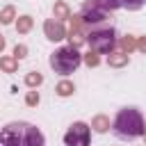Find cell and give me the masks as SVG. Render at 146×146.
<instances>
[{
  "mask_svg": "<svg viewBox=\"0 0 146 146\" xmlns=\"http://www.w3.org/2000/svg\"><path fill=\"white\" fill-rule=\"evenodd\" d=\"M0 68L5 73H16L18 71V59H14V57H0Z\"/></svg>",
  "mask_w": 146,
  "mask_h": 146,
  "instance_id": "5bb4252c",
  "label": "cell"
},
{
  "mask_svg": "<svg viewBox=\"0 0 146 146\" xmlns=\"http://www.w3.org/2000/svg\"><path fill=\"white\" fill-rule=\"evenodd\" d=\"M119 46H121V52L130 55L132 50H137V39H135V36H130V34H125V36H121V39H119Z\"/></svg>",
  "mask_w": 146,
  "mask_h": 146,
  "instance_id": "4fadbf2b",
  "label": "cell"
},
{
  "mask_svg": "<svg viewBox=\"0 0 146 146\" xmlns=\"http://www.w3.org/2000/svg\"><path fill=\"white\" fill-rule=\"evenodd\" d=\"M48 64H50V68H52L55 73L68 75V73H73V71L82 64V55H80L78 48H73V46H62V48H57V50L50 55Z\"/></svg>",
  "mask_w": 146,
  "mask_h": 146,
  "instance_id": "3957f363",
  "label": "cell"
},
{
  "mask_svg": "<svg viewBox=\"0 0 146 146\" xmlns=\"http://www.w3.org/2000/svg\"><path fill=\"white\" fill-rule=\"evenodd\" d=\"M32 25H34V21H32V16H18L16 18V32L18 34H27L30 30H32Z\"/></svg>",
  "mask_w": 146,
  "mask_h": 146,
  "instance_id": "7c38bea8",
  "label": "cell"
},
{
  "mask_svg": "<svg viewBox=\"0 0 146 146\" xmlns=\"http://www.w3.org/2000/svg\"><path fill=\"white\" fill-rule=\"evenodd\" d=\"M137 50L139 52H146V36H139L137 39Z\"/></svg>",
  "mask_w": 146,
  "mask_h": 146,
  "instance_id": "7402d4cb",
  "label": "cell"
},
{
  "mask_svg": "<svg viewBox=\"0 0 146 146\" xmlns=\"http://www.w3.org/2000/svg\"><path fill=\"white\" fill-rule=\"evenodd\" d=\"M14 18H16V9H14L11 5H7V7L0 11V23H2V25H11Z\"/></svg>",
  "mask_w": 146,
  "mask_h": 146,
  "instance_id": "2e32d148",
  "label": "cell"
},
{
  "mask_svg": "<svg viewBox=\"0 0 146 146\" xmlns=\"http://www.w3.org/2000/svg\"><path fill=\"white\" fill-rule=\"evenodd\" d=\"M14 59H23V57H27V46H23V43H16V48H14V55H11Z\"/></svg>",
  "mask_w": 146,
  "mask_h": 146,
  "instance_id": "44dd1931",
  "label": "cell"
},
{
  "mask_svg": "<svg viewBox=\"0 0 146 146\" xmlns=\"http://www.w3.org/2000/svg\"><path fill=\"white\" fill-rule=\"evenodd\" d=\"M112 130L119 139H137L146 132V125H144V116L137 107H123L116 112L114 116V123H112Z\"/></svg>",
  "mask_w": 146,
  "mask_h": 146,
  "instance_id": "7a4b0ae2",
  "label": "cell"
},
{
  "mask_svg": "<svg viewBox=\"0 0 146 146\" xmlns=\"http://www.w3.org/2000/svg\"><path fill=\"white\" fill-rule=\"evenodd\" d=\"M2 50H5V36L0 34V52H2Z\"/></svg>",
  "mask_w": 146,
  "mask_h": 146,
  "instance_id": "603a6c76",
  "label": "cell"
},
{
  "mask_svg": "<svg viewBox=\"0 0 146 146\" xmlns=\"http://www.w3.org/2000/svg\"><path fill=\"white\" fill-rule=\"evenodd\" d=\"M55 91H57V96L66 98V96H71V94L75 91V87H73V82H68V80H62V82L55 87Z\"/></svg>",
  "mask_w": 146,
  "mask_h": 146,
  "instance_id": "9a60e30c",
  "label": "cell"
},
{
  "mask_svg": "<svg viewBox=\"0 0 146 146\" xmlns=\"http://www.w3.org/2000/svg\"><path fill=\"white\" fill-rule=\"evenodd\" d=\"M43 34H46L48 41H62V39H66V27H64V23L48 18L43 23Z\"/></svg>",
  "mask_w": 146,
  "mask_h": 146,
  "instance_id": "52a82bcc",
  "label": "cell"
},
{
  "mask_svg": "<svg viewBox=\"0 0 146 146\" xmlns=\"http://www.w3.org/2000/svg\"><path fill=\"white\" fill-rule=\"evenodd\" d=\"M82 7H84V9H96V11L107 14V11L119 9V7H121V2H119V0H87Z\"/></svg>",
  "mask_w": 146,
  "mask_h": 146,
  "instance_id": "ba28073f",
  "label": "cell"
},
{
  "mask_svg": "<svg viewBox=\"0 0 146 146\" xmlns=\"http://www.w3.org/2000/svg\"><path fill=\"white\" fill-rule=\"evenodd\" d=\"M87 34H89V27L84 25L82 16H80V14L71 16V27H68V32H66L68 46H73V48H80V46L87 41Z\"/></svg>",
  "mask_w": 146,
  "mask_h": 146,
  "instance_id": "8992f818",
  "label": "cell"
},
{
  "mask_svg": "<svg viewBox=\"0 0 146 146\" xmlns=\"http://www.w3.org/2000/svg\"><path fill=\"white\" fill-rule=\"evenodd\" d=\"M89 139H91V128L84 121L71 123V128L64 135V144L66 146H89Z\"/></svg>",
  "mask_w": 146,
  "mask_h": 146,
  "instance_id": "5b68a950",
  "label": "cell"
},
{
  "mask_svg": "<svg viewBox=\"0 0 146 146\" xmlns=\"http://www.w3.org/2000/svg\"><path fill=\"white\" fill-rule=\"evenodd\" d=\"M121 2V7H125L128 11H137V9H141V5H144V0H119Z\"/></svg>",
  "mask_w": 146,
  "mask_h": 146,
  "instance_id": "d6986e66",
  "label": "cell"
},
{
  "mask_svg": "<svg viewBox=\"0 0 146 146\" xmlns=\"http://www.w3.org/2000/svg\"><path fill=\"white\" fill-rule=\"evenodd\" d=\"M73 14H71V7L64 2V0H57L55 5H52V18L55 21H59V23H64L66 18H71Z\"/></svg>",
  "mask_w": 146,
  "mask_h": 146,
  "instance_id": "9c48e42d",
  "label": "cell"
},
{
  "mask_svg": "<svg viewBox=\"0 0 146 146\" xmlns=\"http://www.w3.org/2000/svg\"><path fill=\"white\" fill-rule=\"evenodd\" d=\"M87 43H89L91 52H96V55H110L114 50V46H116V32L110 25L94 27L87 34Z\"/></svg>",
  "mask_w": 146,
  "mask_h": 146,
  "instance_id": "277c9868",
  "label": "cell"
},
{
  "mask_svg": "<svg viewBox=\"0 0 146 146\" xmlns=\"http://www.w3.org/2000/svg\"><path fill=\"white\" fill-rule=\"evenodd\" d=\"M144 135H146V132H144Z\"/></svg>",
  "mask_w": 146,
  "mask_h": 146,
  "instance_id": "cb8c5ba5",
  "label": "cell"
},
{
  "mask_svg": "<svg viewBox=\"0 0 146 146\" xmlns=\"http://www.w3.org/2000/svg\"><path fill=\"white\" fill-rule=\"evenodd\" d=\"M41 82H43V75H41L39 71H32V73H27V75H25V84H27L30 89H36Z\"/></svg>",
  "mask_w": 146,
  "mask_h": 146,
  "instance_id": "e0dca14e",
  "label": "cell"
},
{
  "mask_svg": "<svg viewBox=\"0 0 146 146\" xmlns=\"http://www.w3.org/2000/svg\"><path fill=\"white\" fill-rule=\"evenodd\" d=\"M25 105H27V107H36V105H39V91H36V89L27 91V96H25Z\"/></svg>",
  "mask_w": 146,
  "mask_h": 146,
  "instance_id": "ffe728a7",
  "label": "cell"
},
{
  "mask_svg": "<svg viewBox=\"0 0 146 146\" xmlns=\"http://www.w3.org/2000/svg\"><path fill=\"white\" fill-rule=\"evenodd\" d=\"M128 62H130V55H125V52H121V50L107 55V64H110L112 68H123Z\"/></svg>",
  "mask_w": 146,
  "mask_h": 146,
  "instance_id": "30bf717a",
  "label": "cell"
},
{
  "mask_svg": "<svg viewBox=\"0 0 146 146\" xmlns=\"http://www.w3.org/2000/svg\"><path fill=\"white\" fill-rule=\"evenodd\" d=\"M0 146H46V139L34 123L11 121L0 130Z\"/></svg>",
  "mask_w": 146,
  "mask_h": 146,
  "instance_id": "6da1fadb",
  "label": "cell"
},
{
  "mask_svg": "<svg viewBox=\"0 0 146 146\" xmlns=\"http://www.w3.org/2000/svg\"><path fill=\"white\" fill-rule=\"evenodd\" d=\"M91 128H94L96 132H107V130H110V116L96 114V116L91 119Z\"/></svg>",
  "mask_w": 146,
  "mask_h": 146,
  "instance_id": "8fae6325",
  "label": "cell"
},
{
  "mask_svg": "<svg viewBox=\"0 0 146 146\" xmlns=\"http://www.w3.org/2000/svg\"><path fill=\"white\" fill-rule=\"evenodd\" d=\"M82 62H84L89 68H94V66H98V64H100V57H98L96 52H91V50H89L87 55H82Z\"/></svg>",
  "mask_w": 146,
  "mask_h": 146,
  "instance_id": "ac0fdd59",
  "label": "cell"
}]
</instances>
